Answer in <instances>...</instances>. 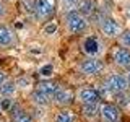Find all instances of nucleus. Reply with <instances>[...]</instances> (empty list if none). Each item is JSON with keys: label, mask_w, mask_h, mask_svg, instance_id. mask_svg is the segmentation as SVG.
Here are the masks:
<instances>
[{"label": "nucleus", "mask_w": 130, "mask_h": 122, "mask_svg": "<svg viewBox=\"0 0 130 122\" xmlns=\"http://www.w3.org/2000/svg\"><path fill=\"white\" fill-rule=\"evenodd\" d=\"M65 28L72 34H83L88 29V20L80 10H70L65 13Z\"/></svg>", "instance_id": "nucleus-1"}, {"label": "nucleus", "mask_w": 130, "mask_h": 122, "mask_svg": "<svg viewBox=\"0 0 130 122\" xmlns=\"http://www.w3.org/2000/svg\"><path fill=\"white\" fill-rule=\"evenodd\" d=\"M106 89H109L114 95H120V93H125L130 88L127 75L125 73H111V75L106 78L104 81Z\"/></svg>", "instance_id": "nucleus-2"}, {"label": "nucleus", "mask_w": 130, "mask_h": 122, "mask_svg": "<svg viewBox=\"0 0 130 122\" xmlns=\"http://www.w3.org/2000/svg\"><path fill=\"white\" fill-rule=\"evenodd\" d=\"M99 31L101 34L104 36V38L107 39H116L119 38V36L122 34V26L120 23L117 21L116 18H112V16H106V18H103L99 21Z\"/></svg>", "instance_id": "nucleus-3"}, {"label": "nucleus", "mask_w": 130, "mask_h": 122, "mask_svg": "<svg viewBox=\"0 0 130 122\" xmlns=\"http://www.w3.org/2000/svg\"><path fill=\"white\" fill-rule=\"evenodd\" d=\"M34 13L39 21H47L55 13V0H34Z\"/></svg>", "instance_id": "nucleus-4"}, {"label": "nucleus", "mask_w": 130, "mask_h": 122, "mask_svg": "<svg viewBox=\"0 0 130 122\" xmlns=\"http://www.w3.org/2000/svg\"><path fill=\"white\" fill-rule=\"evenodd\" d=\"M81 51L88 57H99L104 52V49H103L101 39L98 38L96 34H91V36H86V38L83 39V42H81Z\"/></svg>", "instance_id": "nucleus-5"}, {"label": "nucleus", "mask_w": 130, "mask_h": 122, "mask_svg": "<svg viewBox=\"0 0 130 122\" xmlns=\"http://www.w3.org/2000/svg\"><path fill=\"white\" fill-rule=\"evenodd\" d=\"M78 68L83 75H88V77L98 75V73H101L104 70V62L99 57H88V59H85V60L80 62Z\"/></svg>", "instance_id": "nucleus-6"}, {"label": "nucleus", "mask_w": 130, "mask_h": 122, "mask_svg": "<svg viewBox=\"0 0 130 122\" xmlns=\"http://www.w3.org/2000/svg\"><path fill=\"white\" fill-rule=\"evenodd\" d=\"M76 101H78L80 104H91V103H99L101 101V93L99 89L96 88H80L78 91H76Z\"/></svg>", "instance_id": "nucleus-7"}, {"label": "nucleus", "mask_w": 130, "mask_h": 122, "mask_svg": "<svg viewBox=\"0 0 130 122\" xmlns=\"http://www.w3.org/2000/svg\"><path fill=\"white\" fill-rule=\"evenodd\" d=\"M99 117L103 122H119L120 119V109L116 104H101L99 109Z\"/></svg>", "instance_id": "nucleus-8"}, {"label": "nucleus", "mask_w": 130, "mask_h": 122, "mask_svg": "<svg viewBox=\"0 0 130 122\" xmlns=\"http://www.w3.org/2000/svg\"><path fill=\"white\" fill-rule=\"evenodd\" d=\"M112 60H114V64H116L117 67L128 70L130 68V49L122 47V46L116 47L114 52H112Z\"/></svg>", "instance_id": "nucleus-9"}, {"label": "nucleus", "mask_w": 130, "mask_h": 122, "mask_svg": "<svg viewBox=\"0 0 130 122\" xmlns=\"http://www.w3.org/2000/svg\"><path fill=\"white\" fill-rule=\"evenodd\" d=\"M16 38H15V33L11 31V28L5 23H0V47L7 49L15 46Z\"/></svg>", "instance_id": "nucleus-10"}, {"label": "nucleus", "mask_w": 130, "mask_h": 122, "mask_svg": "<svg viewBox=\"0 0 130 122\" xmlns=\"http://www.w3.org/2000/svg\"><path fill=\"white\" fill-rule=\"evenodd\" d=\"M73 99H75V98H73V93L70 91V89L60 88V86L54 93V96H52V103H55V104H59V106H68Z\"/></svg>", "instance_id": "nucleus-11"}, {"label": "nucleus", "mask_w": 130, "mask_h": 122, "mask_svg": "<svg viewBox=\"0 0 130 122\" xmlns=\"http://www.w3.org/2000/svg\"><path fill=\"white\" fill-rule=\"evenodd\" d=\"M99 109H101L99 103L81 104V111H83V116H86L88 119H94V117H98V116H99Z\"/></svg>", "instance_id": "nucleus-12"}, {"label": "nucleus", "mask_w": 130, "mask_h": 122, "mask_svg": "<svg viewBox=\"0 0 130 122\" xmlns=\"http://www.w3.org/2000/svg\"><path fill=\"white\" fill-rule=\"evenodd\" d=\"M38 89H41L42 93H46L47 96H54V93L59 89V85L57 83H54V81H49V80H46V81H41V83L38 85Z\"/></svg>", "instance_id": "nucleus-13"}, {"label": "nucleus", "mask_w": 130, "mask_h": 122, "mask_svg": "<svg viewBox=\"0 0 130 122\" xmlns=\"http://www.w3.org/2000/svg\"><path fill=\"white\" fill-rule=\"evenodd\" d=\"M54 122H75V114L70 109H62L55 114Z\"/></svg>", "instance_id": "nucleus-14"}, {"label": "nucleus", "mask_w": 130, "mask_h": 122, "mask_svg": "<svg viewBox=\"0 0 130 122\" xmlns=\"http://www.w3.org/2000/svg\"><path fill=\"white\" fill-rule=\"evenodd\" d=\"M32 99H34V103L39 104V106H47L52 101V98L47 96L46 93H42L41 89H36V91L32 93Z\"/></svg>", "instance_id": "nucleus-15"}, {"label": "nucleus", "mask_w": 130, "mask_h": 122, "mask_svg": "<svg viewBox=\"0 0 130 122\" xmlns=\"http://www.w3.org/2000/svg\"><path fill=\"white\" fill-rule=\"evenodd\" d=\"M15 89H16V85L11 80H7L5 83L0 86V95H2L3 98H10L15 93Z\"/></svg>", "instance_id": "nucleus-16"}, {"label": "nucleus", "mask_w": 130, "mask_h": 122, "mask_svg": "<svg viewBox=\"0 0 130 122\" xmlns=\"http://www.w3.org/2000/svg\"><path fill=\"white\" fill-rule=\"evenodd\" d=\"M94 8V0H80L78 3V10L83 13L85 16H88Z\"/></svg>", "instance_id": "nucleus-17"}, {"label": "nucleus", "mask_w": 130, "mask_h": 122, "mask_svg": "<svg viewBox=\"0 0 130 122\" xmlns=\"http://www.w3.org/2000/svg\"><path fill=\"white\" fill-rule=\"evenodd\" d=\"M119 42L122 47H127L130 49V29H124L122 34L119 36Z\"/></svg>", "instance_id": "nucleus-18"}, {"label": "nucleus", "mask_w": 130, "mask_h": 122, "mask_svg": "<svg viewBox=\"0 0 130 122\" xmlns=\"http://www.w3.org/2000/svg\"><path fill=\"white\" fill-rule=\"evenodd\" d=\"M13 122H32V117L29 116V114L20 111L18 114H15V120Z\"/></svg>", "instance_id": "nucleus-19"}, {"label": "nucleus", "mask_w": 130, "mask_h": 122, "mask_svg": "<svg viewBox=\"0 0 130 122\" xmlns=\"http://www.w3.org/2000/svg\"><path fill=\"white\" fill-rule=\"evenodd\" d=\"M39 73H41V77L49 78V77H52V73H54V67H52L51 64H47V65H44V67L39 70Z\"/></svg>", "instance_id": "nucleus-20"}, {"label": "nucleus", "mask_w": 130, "mask_h": 122, "mask_svg": "<svg viewBox=\"0 0 130 122\" xmlns=\"http://www.w3.org/2000/svg\"><path fill=\"white\" fill-rule=\"evenodd\" d=\"M44 31H46V34H52V33L57 31V24L55 23H49L46 28H44Z\"/></svg>", "instance_id": "nucleus-21"}, {"label": "nucleus", "mask_w": 130, "mask_h": 122, "mask_svg": "<svg viewBox=\"0 0 130 122\" xmlns=\"http://www.w3.org/2000/svg\"><path fill=\"white\" fill-rule=\"evenodd\" d=\"M5 15H7V5H5L3 0H0V20H2Z\"/></svg>", "instance_id": "nucleus-22"}, {"label": "nucleus", "mask_w": 130, "mask_h": 122, "mask_svg": "<svg viewBox=\"0 0 130 122\" xmlns=\"http://www.w3.org/2000/svg\"><path fill=\"white\" fill-rule=\"evenodd\" d=\"M5 81H7V75H5V73H3L2 70H0V86H2Z\"/></svg>", "instance_id": "nucleus-23"}, {"label": "nucleus", "mask_w": 130, "mask_h": 122, "mask_svg": "<svg viewBox=\"0 0 130 122\" xmlns=\"http://www.w3.org/2000/svg\"><path fill=\"white\" fill-rule=\"evenodd\" d=\"M63 3H80V0H60Z\"/></svg>", "instance_id": "nucleus-24"}, {"label": "nucleus", "mask_w": 130, "mask_h": 122, "mask_svg": "<svg viewBox=\"0 0 130 122\" xmlns=\"http://www.w3.org/2000/svg\"><path fill=\"white\" fill-rule=\"evenodd\" d=\"M125 75H127V80H128V85H130V68L127 70V73H125Z\"/></svg>", "instance_id": "nucleus-25"}, {"label": "nucleus", "mask_w": 130, "mask_h": 122, "mask_svg": "<svg viewBox=\"0 0 130 122\" xmlns=\"http://www.w3.org/2000/svg\"><path fill=\"white\" fill-rule=\"evenodd\" d=\"M2 111H3V106H2V99H0V114H2Z\"/></svg>", "instance_id": "nucleus-26"}, {"label": "nucleus", "mask_w": 130, "mask_h": 122, "mask_svg": "<svg viewBox=\"0 0 130 122\" xmlns=\"http://www.w3.org/2000/svg\"><path fill=\"white\" fill-rule=\"evenodd\" d=\"M128 99H130V89H128Z\"/></svg>", "instance_id": "nucleus-27"}]
</instances>
